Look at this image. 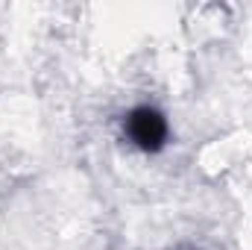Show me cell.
<instances>
[{
  "mask_svg": "<svg viewBox=\"0 0 252 250\" xmlns=\"http://www.w3.org/2000/svg\"><path fill=\"white\" fill-rule=\"evenodd\" d=\"M124 132L126 138L144 150V153H158L167 144V118L153 109V106H135L129 115L124 118Z\"/></svg>",
  "mask_w": 252,
  "mask_h": 250,
  "instance_id": "cell-1",
  "label": "cell"
}]
</instances>
